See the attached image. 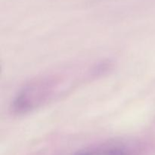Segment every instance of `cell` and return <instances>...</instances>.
Returning a JSON list of instances; mask_svg holds the SVG:
<instances>
[]
</instances>
